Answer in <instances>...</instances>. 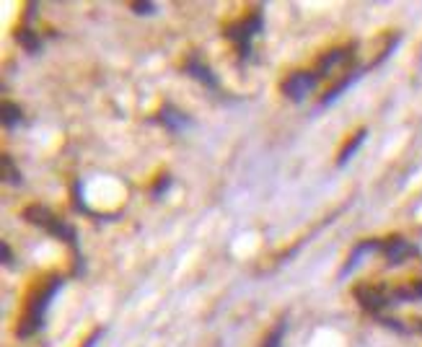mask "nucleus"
I'll return each instance as SVG.
<instances>
[{"mask_svg": "<svg viewBox=\"0 0 422 347\" xmlns=\"http://www.w3.org/2000/svg\"><path fill=\"white\" fill-rule=\"evenodd\" d=\"M363 138H365V130H360L358 135H352V140L347 143L342 148V153H339V163H344V161H350V156L355 153V150L360 148V143H363Z\"/></svg>", "mask_w": 422, "mask_h": 347, "instance_id": "obj_5", "label": "nucleus"}, {"mask_svg": "<svg viewBox=\"0 0 422 347\" xmlns=\"http://www.w3.org/2000/svg\"><path fill=\"white\" fill-rule=\"evenodd\" d=\"M60 291V277H47V280H39V283L31 288L29 301L23 306L21 321H19V337H29L31 332H36L42 326L44 311L50 306L52 296Z\"/></svg>", "mask_w": 422, "mask_h": 347, "instance_id": "obj_1", "label": "nucleus"}, {"mask_svg": "<svg viewBox=\"0 0 422 347\" xmlns=\"http://www.w3.org/2000/svg\"><path fill=\"white\" fill-rule=\"evenodd\" d=\"M259 29H262V16L259 14H251V16H243L241 21L238 24H231L226 31H228V39H233V42L241 47V50H246L249 47V42H251V36L257 34Z\"/></svg>", "mask_w": 422, "mask_h": 347, "instance_id": "obj_2", "label": "nucleus"}, {"mask_svg": "<svg viewBox=\"0 0 422 347\" xmlns=\"http://www.w3.org/2000/svg\"><path fill=\"white\" fill-rule=\"evenodd\" d=\"M132 8H135V11H151V14L156 11V6H151V3H135Z\"/></svg>", "mask_w": 422, "mask_h": 347, "instance_id": "obj_9", "label": "nucleus"}, {"mask_svg": "<svg viewBox=\"0 0 422 347\" xmlns=\"http://www.w3.org/2000/svg\"><path fill=\"white\" fill-rule=\"evenodd\" d=\"M407 252H409V247H407V244H404V241H399V239L391 241V244H389V247H386L389 259H394V262H399V259H401V257H404V254H407Z\"/></svg>", "mask_w": 422, "mask_h": 347, "instance_id": "obj_7", "label": "nucleus"}, {"mask_svg": "<svg viewBox=\"0 0 422 347\" xmlns=\"http://www.w3.org/2000/svg\"><path fill=\"white\" fill-rule=\"evenodd\" d=\"M316 83V76L314 73H293V76H288L283 81V93L290 96V99H303Z\"/></svg>", "mask_w": 422, "mask_h": 347, "instance_id": "obj_3", "label": "nucleus"}, {"mask_svg": "<svg viewBox=\"0 0 422 347\" xmlns=\"http://www.w3.org/2000/svg\"><path fill=\"white\" fill-rule=\"evenodd\" d=\"M3 114H6V125H14V122H19V109H14L11 104H6V107H3Z\"/></svg>", "mask_w": 422, "mask_h": 347, "instance_id": "obj_8", "label": "nucleus"}, {"mask_svg": "<svg viewBox=\"0 0 422 347\" xmlns=\"http://www.w3.org/2000/svg\"><path fill=\"white\" fill-rule=\"evenodd\" d=\"M16 39L26 47V50H39V39H36V34L34 31H29V29H21V31H16Z\"/></svg>", "mask_w": 422, "mask_h": 347, "instance_id": "obj_6", "label": "nucleus"}, {"mask_svg": "<svg viewBox=\"0 0 422 347\" xmlns=\"http://www.w3.org/2000/svg\"><path fill=\"white\" fill-rule=\"evenodd\" d=\"M355 298H358L365 309L376 311V309H381V306L386 304V291L379 288V285H360V288H355Z\"/></svg>", "mask_w": 422, "mask_h": 347, "instance_id": "obj_4", "label": "nucleus"}]
</instances>
